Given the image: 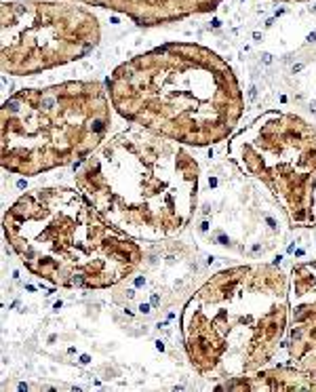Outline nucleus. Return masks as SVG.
I'll use <instances>...</instances> for the list:
<instances>
[{
    "mask_svg": "<svg viewBox=\"0 0 316 392\" xmlns=\"http://www.w3.org/2000/svg\"><path fill=\"white\" fill-rule=\"evenodd\" d=\"M105 87L127 122L194 148L230 139L244 112L234 70L200 44L171 42L135 55Z\"/></svg>",
    "mask_w": 316,
    "mask_h": 392,
    "instance_id": "nucleus-1",
    "label": "nucleus"
},
{
    "mask_svg": "<svg viewBox=\"0 0 316 392\" xmlns=\"http://www.w3.org/2000/svg\"><path fill=\"white\" fill-rule=\"evenodd\" d=\"M200 167L188 146L133 125L74 167L76 188L135 240L181 234L196 213Z\"/></svg>",
    "mask_w": 316,
    "mask_h": 392,
    "instance_id": "nucleus-2",
    "label": "nucleus"
},
{
    "mask_svg": "<svg viewBox=\"0 0 316 392\" xmlns=\"http://www.w3.org/2000/svg\"><path fill=\"white\" fill-rule=\"evenodd\" d=\"M289 329V276L272 263L215 272L183 304L179 331L192 367L211 384L266 369Z\"/></svg>",
    "mask_w": 316,
    "mask_h": 392,
    "instance_id": "nucleus-3",
    "label": "nucleus"
},
{
    "mask_svg": "<svg viewBox=\"0 0 316 392\" xmlns=\"http://www.w3.org/2000/svg\"><path fill=\"white\" fill-rule=\"evenodd\" d=\"M2 228L25 270L63 289H110L143 260L135 238L112 226L80 188L28 190L6 209Z\"/></svg>",
    "mask_w": 316,
    "mask_h": 392,
    "instance_id": "nucleus-4",
    "label": "nucleus"
},
{
    "mask_svg": "<svg viewBox=\"0 0 316 392\" xmlns=\"http://www.w3.org/2000/svg\"><path fill=\"white\" fill-rule=\"evenodd\" d=\"M112 99L99 80L28 87L0 110V165L6 173L36 177L76 165L108 137Z\"/></svg>",
    "mask_w": 316,
    "mask_h": 392,
    "instance_id": "nucleus-5",
    "label": "nucleus"
},
{
    "mask_svg": "<svg viewBox=\"0 0 316 392\" xmlns=\"http://www.w3.org/2000/svg\"><path fill=\"white\" fill-rule=\"evenodd\" d=\"M232 162L261 181L295 228L316 226V125L270 110L228 141Z\"/></svg>",
    "mask_w": 316,
    "mask_h": 392,
    "instance_id": "nucleus-6",
    "label": "nucleus"
},
{
    "mask_svg": "<svg viewBox=\"0 0 316 392\" xmlns=\"http://www.w3.org/2000/svg\"><path fill=\"white\" fill-rule=\"evenodd\" d=\"M97 42L99 25L82 8L51 2L2 6L0 65L8 76H34L78 61Z\"/></svg>",
    "mask_w": 316,
    "mask_h": 392,
    "instance_id": "nucleus-7",
    "label": "nucleus"
},
{
    "mask_svg": "<svg viewBox=\"0 0 316 392\" xmlns=\"http://www.w3.org/2000/svg\"><path fill=\"white\" fill-rule=\"evenodd\" d=\"M289 365L316 380V260L299 261L289 272Z\"/></svg>",
    "mask_w": 316,
    "mask_h": 392,
    "instance_id": "nucleus-8",
    "label": "nucleus"
},
{
    "mask_svg": "<svg viewBox=\"0 0 316 392\" xmlns=\"http://www.w3.org/2000/svg\"><path fill=\"white\" fill-rule=\"evenodd\" d=\"M87 2L129 13L141 25H156L181 19L196 11H209L219 0H87Z\"/></svg>",
    "mask_w": 316,
    "mask_h": 392,
    "instance_id": "nucleus-9",
    "label": "nucleus"
},
{
    "mask_svg": "<svg viewBox=\"0 0 316 392\" xmlns=\"http://www.w3.org/2000/svg\"><path fill=\"white\" fill-rule=\"evenodd\" d=\"M219 388L228 390H316V380L312 375L289 367H274L261 369L257 373H251L247 377H238L221 384Z\"/></svg>",
    "mask_w": 316,
    "mask_h": 392,
    "instance_id": "nucleus-10",
    "label": "nucleus"
},
{
    "mask_svg": "<svg viewBox=\"0 0 316 392\" xmlns=\"http://www.w3.org/2000/svg\"><path fill=\"white\" fill-rule=\"evenodd\" d=\"M85 2H87V0H85Z\"/></svg>",
    "mask_w": 316,
    "mask_h": 392,
    "instance_id": "nucleus-11",
    "label": "nucleus"
}]
</instances>
